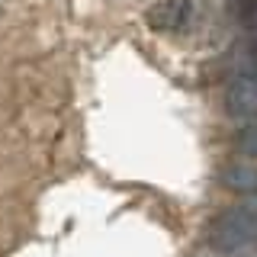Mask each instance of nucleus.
I'll return each mask as SVG.
<instances>
[{
  "label": "nucleus",
  "instance_id": "f257e3e1",
  "mask_svg": "<svg viewBox=\"0 0 257 257\" xmlns=\"http://www.w3.org/2000/svg\"><path fill=\"white\" fill-rule=\"evenodd\" d=\"M209 244L222 254H257V225L231 206L212 219Z\"/></svg>",
  "mask_w": 257,
  "mask_h": 257
},
{
  "label": "nucleus",
  "instance_id": "f03ea898",
  "mask_svg": "<svg viewBox=\"0 0 257 257\" xmlns=\"http://www.w3.org/2000/svg\"><path fill=\"white\" fill-rule=\"evenodd\" d=\"M225 112L238 122L257 119V61H247L231 74L225 87Z\"/></svg>",
  "mask_w": 257,
  "mask_h": 257
},
{
  "label": "nucleus",
  "instance_id": "7ed1b4c3",
  "mask_svg": "<svg viewBox=\"0 0 257 257\" xmlns=\"http://www.w3.org/2000/svg\"><path fill=\"white\" fill-rule=\"evenodd\" d=\"M187 16H190V0H161L155 10H151L148 23L161 32H177L187 23Z\"/></svg>",
  "mask_w": 257,
  "mask_h": 257
},
{
  "label": "nucleus",
  "instance_id": "20e7f679",
  "mask_svg": "<svg viewBox=\"0 0 257 257\" xmlns=\"http://www.w3.org/2000/svg\"><path fill=\"white\" fill-rule=\"evenodd\" d=\"M222 183L228 190H238V193H257V164L254 161L231 164L228 171L222 174Z\"/></svg>",
  "mask_w": 257,
  "mask_h": 257
},
{
  "label": "nucleus",
  "instance_id": "39448f33",
  "mask_svg": "<svg viewBox=\"0 0 257 257\" xmlns=\"http://www.w3.org/2000/svg\"><path fill=\"white\" fill-rule=\"evenodd\" d=\"M235 151L241 158H257V119L254 122H241L235 135Z\"/></svg>",
  "mask_w": 257,
  "mask_h": 257
},
{
  "label": "nucleus",
  "instance_id": "423d86ee",
  "mask_svg": "<svg viewBox=\"0 0 257 257\" xmlns=\"http://www.w3.org/2000/svg\"><path fill=\"white\" fill-rule=\"evenodd\" d=\"M235 16L241 23H257V0H238V7H235Z\"/></svg>",
  "mask_w": 257,
  "mask_h": 257
},
{
  "label": "nucleus",
  "instance_id": "0eeeda50",
  "mask_svg": "<svg viewBox=\"0 0 257 257\" xmlns=\"http://www.w3.org/2000/svg\"><path fill=\"white\" fill-rule=\"evenodd\" d=\"M235 209L244 215V219H251V222L257 225V193H244V196H241V203H238Z\"/></svg>",
  "mask_w": 257,
  "mask_h": 257
},
{
  "label": "nucleus",
  "instance_id": "6e6552de",
  "mask_svg": "<svg viewBox=\"0 0 257 257\" xmlns=\"http://www.w3.org/2000/svg\"><path fill=\"white\" fill-rule=\"evenodd\" d=\"M225 257H257V254H225Z\"/></svg>",
  "mask_w": 257,
  "mask_h": 257
}]
</instances>
